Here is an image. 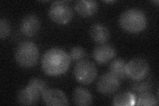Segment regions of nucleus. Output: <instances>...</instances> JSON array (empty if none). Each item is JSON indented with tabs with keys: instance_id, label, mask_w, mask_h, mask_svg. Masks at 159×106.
Here are the masks:
<instances>
[{
	"instance_id": "obj_1",
	"label": "nucleus",
	"mask_w": 159,
	"mask_h": 106,
	"mask_svg": "<svg viewBox=\"0 0 159 106\" xmlns=\"http://www.w3.org/2000/svg\"><path fill=\"white\" fill-rule=\"evenodd\" d=\"M69 54L62 48H52L44 54L41 60L43 72L49 76H58L66 73L70 66Z\"/></svg>"
},
{
	"instance_id": "obj_18",
	"label": "nucleus",
	"mask_w": 159,
	"mask_h": 106,
	"mask_svg": "<svg viewBox=\"0 0 159 106\" xmlns=\"http://www.w3.org/2000/svg\"><path fill=\"white\" fill-rule=\"evenodd\" d=\"M68 54L71 61L78 62L80 60H84V58L86 57L87 53L84 48L80 46H76L71 48Z\"/></svg>"
},
{
	"instance_id": "obj_8",
	"label": "nucleus",
	"mask_w": 159,
	"mask_h": 106,
	"mask_svg": "<svg viewBox=\"0 0 159 106\" xmlns=\"http://www.w3.org/2000/svg\"><path fill=\"white\" fill-rule=\"evenodd\" d=\"M44 104L52 106H66L68 105L66 95L61 90L56 88L47 89L42 94Z\"/></svg>"
},
{
	"instance_id": "obj_9",
	"label": "nucleus",
	"mask_w": 159,
	"mask_h": 106,
	"mask_svg": "<svg viewBox=\"0 0 159 106\" xmlns=\"http://www.w3.org/2000/svg\"><path fill=\"white\" fill-rule=\"evenodd\" d=\"M116 56V50L113 46L107 44H99L93 51V58L96 62L105 64L110 62Z\"/></svg>"
},
{
	"instance_id": "obj_21",
	"label": "nucleus",
	"mask_w": 159,
	"mask_h": 106,
	"mask_svg": "<svg viewBox=\"0 0 159 106\" xmlns=\"http://www.w3.org/2000/svg\"><path fill=\"white\" fill-rule=\"evenodd\" d=\"M134 90H135L136 92L143 94L145 92H149V90H151V85L148 84V83L147 82H143L140 84H137L134 85Z\"/></svg>"
},
{
	"instance_id": "obj_11",
	"label": "nucleus",
	"mask_w": 159,
	"mask_h": 106,
	"mask_svg": "<svg viewBox=\"0 0 159 106\" xmlns=\"http://www.w3.org/2000/svg\"><path fill=\"white\" fill-rule=\"evenodd\" d=\"M41 95L37 90L27 85V87L19 91L17 101L20 105H33L39 102Z\"/></svg>"
},
{
	"instance_id": "obj_17",
	"label": "nucleus",
	"mask_w": 159,
	"mask_h": 106,
	"mask_svg": "<svg viewBox=\"0 0 159 106\" xmlns=\"http://www.w3.org/2000/svg\"><path fill=\"white\" fill-rule=\"evenodd\" d=\"M158 104V99L150 92L141 94L137 100V105L140 106L157 105Z\"/></svg>"
},
{
	"instance_id": "obj_15",
	"label": "nucleus",
	"mask_w": 159,
	"mask_h": 106,
	"mask_svg": "<svg viewBox=\"0 0 159 106\" xmlns=\"http://www.w3.org/2000/svg\"><path fill=\"white\" fill-rule=\"evenodd\" d=\"M127 63L121 58L113 60L109 64V72L115 76L119 80H123L127 78L126 72Z\"/></svg>"
},
{
	"instance_id": "obj_4",
	"label": "nucleus",
	"mask_w": 159,
	"mask_h": 106,
	"mask_svg": "<svg viewBox=\"0 0 159 106\" xmlns=\"http://www.w3.org/2000/svg\"><path fill=\"white\" fill-rule=\"evenodd\" d=\"M98 69L96 64L88 60L78 61L74 68V76L76 81L82 84L88 85L96 80Z\"/></svg>"
},
{
	"instance_id": "obj_20",
	"label": "nucleus",
	"mask_w": 159,
	"mask_h": 106,
	"mask_svg": "<svg viewBox=\"0 0 159 106\" xmlns=\"http://www.w3.org/2000/svg\"><path fill=\"white\" fill-rule=\"evenodd\" d=\"M11 27L10 24L6 19H0V37L2 39H6L10 34Z\"/></svg>"
},
{
	"instance_id": "obj_16",
	"label": "nucleus",
	"mask_w": 159,
	"mask_h": 106,
	"mask_svg": "<svg viewBox=\"0 0 159 106\" xmlns=\"http://www.w3.org/2000/svg\"><path fill=\"white\" fill-rule=\"evenodd\" d=\"M135 98L131 92H121L116 95L113 99V105L116 106H130L135 104Z\"/></svg>"
},
{
	"instance_id": "obj_2",
	"label": "nucleus",
	"mask_w": 159,
	"mask_h": 106,
	"mask_svg": "<svg viewBox=\"0 0 159 106\" xmlns=\"http://www.w3.org/2000/svg\"><path fill=\"white\" fill-rule=\"evenodd\" d=\"M120 27L128 33L137 34L147 27V20L145 14L138 9H129L124 11L119 19Z\"/></svg>"
},
{
	"instance_id": "obj_13",
	"label": "nucleus",
	"mask_w": 159,
	"mask_h": 106,
	"mask_svg": "<svg viewBox=\"0 0 159 106\" xmlns=\"http://www.w3.org/2000/svg\"><path fill=\"white\" fill-rule=\"evenodd\" d=\"M89 35L94 42L99 44H105L110 37L108 29L102 24L96 23L89 29Z\"/></svg>"
},
{
	"instance_id": "obj_19",
	"label": "nucleus",
	"mask_w": 159,
	"mask_h": 106,
	"mask_svg": "<svg viewBox=\"0 0 159 106\" xmlns=\"http://www.w3.org/2000/svg\"><path fill=\"white\" fill-rule=\"evenodd\" d=\"M28 85L37 90L41 95L47 89V83L43 79L37 77L30 80Z\"/></svg>"
},
{
	"instance_id": "obj_14",
	"label": "nucleus",
	"mask_w": 159,
	"mask_h": 106,
	"mask_svg": "<svg viewBox=\"0 0 159 106\" xmlns=\"http://www.w3.org/2000/svg\"><path fill=\"white\" fill-rule=\"evenodd\" d=\"M72 101L73 103L76 105H90L93 103V97L92 94L87 89L78 87L73 92Z\"/></svg>"
},
{
	"instance_id": "obj_3",
	"label": "nucleus",
	"mask_w": 159,
	"mask_h": 106,
	"mask_svg": "<svg viewBox=\"0 0 159 106\" xmlns=\"http://www.w3.org/2000/svg\"><path fill=\"white\" fill-rule=\"evenodd\" d=\"M39 58V50L37 45L30 41L20 43L15 52L17 63L23 68H29L34 67Z\"/></svg>"
},
{
	"instance_id": "obj_12",
	"label": "nucleus",
	"mask_w": 159,
	"mask_h": 106,
	"mask_svg": "<svg viewBox=\"0 0 159 106\" xmlns=\"http://www.w3.org/2000/svg\"><path fill=\"white\" fill-rule=\"evenodd\" d=\"M76 12L83 17H89L93 16L98 9V3L96 1L79 0L74 6Z\"/></svg>"
},
{
	"instance_id": "obj_10",
	"label": "nucleus",
	"mask_w": 159,
	"mask_h": 106,
	"mask_svg": "<svg viewBox=\"0 0 159 106\" xmlns=\"http://www.w3.org/2000/svg\"><path fill=\"white\" fill-rule=\"evenodd\" d=\"M41 27L39 19L37 16L29 14L24 17L20 23V31L26 37H33L37 35Z\"/></svg>"
},
{
	"instance_id": "obj_6",
	"label": "nucleus",
	"mask_w": 159,
	"mask_h": 106,
	"mask_svg": "<svg viewBox=\"0 0 159 106\" xmlns=\"http://www.w3.org/2000/svg\"><path fill=\"white\" fill-rule=\"evenodd\" d=\"M150 71V67L147 60L142 58H135L130 60L126 66L127 77L136 81L145 79Z\"/></svg>"
},
{
	"instance_id": "obj_7",
	"label": "nucleus",
	"mask_w": 159,
	"mask_h": 106,
	"mask_svg": "<svg viewBox=\"0 0 159 106\" xmlns=\"http://www.w3.org/2000/svg\"><path fill=\"white\" fill-rule=\"evenodd\" d=\"M119 87L120 80L110 72L102 75L97 82L98 92L104 95H111L116 93Z\"/></svg>"
},
{
	"instance_id": "obj_5",
	"label": "nucleus",
	"mask_w": 159,
	"mask_h": 106,
	"mask_svg": "<svg viewBox=\"0 0 159 106\" xmlns=\"http://www.w3.org/2000/svg\"><path fill=\"white\" fill-rule=\"evenodd\" d=\"M48 16L53 22L59 25H65L72 20L73 11L65 2H54L49 8Z\"/></svg>"
},
{
	"instance_id": "obj_22",
	"label": "nucleus",
	"mask_w": 159,
	"mask_h": 106,
	"mask_svg": "<svg viewBox=\"0 0 159 106\" xmlns=\"http://www.w3.org/2000/svg\"><path fill=\"white\" fill-rule=\"evenodd\" d=\"M103 2L104 3H114L115 2H114V1H104Z\"/></svg>"
}]
</instances>
